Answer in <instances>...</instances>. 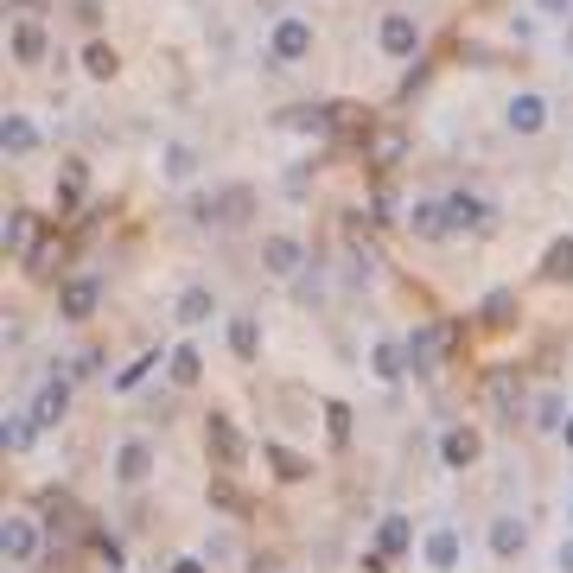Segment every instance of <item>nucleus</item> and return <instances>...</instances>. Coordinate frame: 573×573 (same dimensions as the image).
<instances>
[{
  "mask_svg": "<svg viewBox=\"0 0 573 573\" xmlns=\"http://www.w3.org/2000/svg\"><path fill=\"white\" fill-rule=\"evenodd\" d=\"M446 344H453V325H427V332L408 338V370H433V363L446 357Z\"/></svg>",
  "mask_w": 573,
  "mask_h": 573,
  "instance_id": "1",
  "label": "nucleus"
},
{
  "mask_svg": "<svg viewBox=\"0 0 573 573\" xmlns=\"http://www.w3.org/2000/svg\"><path fill=\"white\" fill-rule=\"evenodd\" d=\"M0 548H7L13 567H26L32 554H39V523H26V516H7V535H0Z\"/></svg>",
  "mask_w": 573,
  "mask_h": 573,
  "instance_id": "2",
  "label": "nucleus"
},
{
  "mask_svg": "<svg viewBox=\"0 0 573 573\" xmlns=\"http://www.w3.org/2000/svg\"><path fill=\"white\" fill-rule=\"evenodd\" d=\"M312 51V26L306 20H281L274 26V64H293V58H306Z\"/></svg>",
  "mask_w": 573,
  "mask_h": 573,
  "instance_id": "3",
  "label": "nucleus"
},
{
  "mask_svg": "<svg viewBox=\"0 0 573 573\" xmlns=\"http://www.w3.org/2000/svg\"><path fill=\"white\" fill-rule=\"evenodd\" d=\"M414 45H421L414 20L408 13H389V20H382V51H389V58H414Z\"/></svg>",
  "mask_w": 573,
  "mask_h": 573,
  "instance_id": "4",
  "label": "nucleus"
},
{
  "mask_svg": "<svg viewBox=\"0 0 573 573\" xmlns=\"http://www.w3.org/2000/svg\"><path fill=\"white\" fill-rule=\"evenodd\" d=\"M484 198H472V191H459V198H446V230H484Z\"/></svg>",
  "mask_w": 573,
  "mask_h": 573,
  "instance_id": "5",
  "label": "nucleus"
},
{
  "mask_svg": "<svg viewBox=\"0 0 573 573\" xmlns=\"http://www.w3.org/2000/svg\"><path fill=\"white\" fill-rule=\"evenodd\" d=\"M115 472H121V484H141V478L153 472V446H147V440H128V446L115 453Z\"/></svg>",
  "mask_w": 573,
  "mask_h": 573,
  "instance_id": "6",
  "label": "nucleus"
},
{
  "mask_svg": "<svg viewBox=\"0 0 573 573\" xmlns=\"http://www.w3.org/2000/svg\"><path fill=\"white\" fill-rule=\"evenodd\" d=\"M96 300H102V287H96V281H71V287L58 293V312H64V319H90Z\"/></svg>",
  "mask_w": 573,
  "mask_h": 573,
  "instance_id": "7",
  "label": "nucleus"
},
{
  "mask_svg": "<svg viewBox=\"0 0 573 573\" xmlns=\"http://www.w3.org/2000/svg\"><path fill=\"white\" fill-rule=\"evenodd\" d=\"M64 402H71V389L51 376L45 389H39V402H32V421H39V427H58V421H64Z\"/></svg>",
  "mask_w": 573,
  "mask_h": 573,
  "instance_id": "8",
  "label": "nucleus"
},
{
  "mask_svg": "<svg viewBox=\"0 0 573 573\" xmlns=\"http://www.w3.org/2000/svg\"><path fill=\"white\" fill-rule=\"evenodd\" d=\"M300 242H293V236H268L262 242V262H268V274H293V268H300Z\"/></svg>",
  "mask_w": 573,
  "mask_h": 573,
  "instance_id": "9",
  "label": "nucleus"
},
{
  "mask_svg": "<svg viewBox=\"0 0 573 573\" xmlns=\"http://www.w3.org/2000/svg\"><path fill=\"white\" fill-rule=\"evenodd\" d=\"M414 542V529H408V516H382V529H376V554L389 561V554H408Z\"/></svg>",
  "mask_w": 573,
  "mask_h": 573,
  "instance_id": "10",
  "label": "nucleus"
},
{
  "mask_svg": "<svg viewBox=\"0 0 573 573\" xmlns=\"http://www.w3.org/2000/svg\"><path fill=\"white\" fill-rule=\"evenodd\" d=\"M542 121H548V102H542V96H516V102H510V128H516V134H535Z\"/></svg>",
  "mask_w": 573,
  "mask_h": 573,
  "instance_id": "11",
  "label": "nucleus"
},
{
  "mask_svg": "<svg viewBox=\"0 0 573 573\" xmlns=\"http://www.w3.org/2000/svg\"><path fill=\"white\" fill-rule=\"evenodd\" d=\"M427 567H440V573L459 567V535H453V529H433V535H427Z\"/></svg>",
  "mask_w": 573,
  "mask_h": 573,
  "instance_id": "12",
  "label": "nucleus"
},
{
  "mask_svg": "<svg viewBox=\"0 0 573 573\" xmlns=\"http://www.w3.org/2000/svg\"><path fill=\"white\" fill-rule=\"evenodd\" d=\"M13 58H20V64H39V58H45V32L32 26V20L13 26Z\"/></svg>",
  "mask_w": 573,
  "mask_h": 573,
  "instance_id": "13",
  "label": "nucleus"
},
{
  "mask_svg": "<svg viewBox=\"0 0 573 573\" xmlns=\"http://www.w3.org/2000/svg\"><path fill=\"white\" fill-rule=\"evenodd\" d=\"M32 236H39V217H32V211H13V217H7V249H13V255H32Z\"/></svg>",
  "mask_w": 573,
  "mask_h": 573,
  "instance_id": "14",
  "label": "nucleus"
},
{
  "mask_svg": "<svg viewBox=\"0 0 573 573\" xmlns=\"http://www.w3.org/2000/svg\"><path fill=\"white\" fill-rule=\"evenodd\" d=\"M542 274H548V281H573V236L548 242V255H542Z\"/></svg>",
  "mask_w": 573,
  "mask_h": 573,
  "instance_id": "15",
  "label": "nucleus"
},
{
  "mask_svg": "<svg viewBox=\"0 0 573 573\" xmlns=\"http://www.w3.org/2000/svg\"><path fill=\"white\" fill-rule=\"evenodd\" d=\"M440 453H446V465H472V459H478V433H472V427H453Z\"/></svg>",
  "mask_w": 573,
  "mask_h": 573,
  "instance_id": "16",
  "label": "nucleus"
},
{
  "mask_svg": "<svg viewBox=\"0 0 573 573\" xmlns=\"http://www.w3.org/2000/svg\"><path fill=\"white\" fill-rule=\"evenodd\" d=\"M523 542H529V529L516 523V516H503V523L491 529V548H497V554H523Z\"/></svg>",
  "mask_w": 573,
  "mask_h": 573,
  "instance_id": "17",
  "label": "nucleus"
},
{
  "mask_svg": "<svg viewBox=\"0 0 573 573\" xmlns=\"http://www.w3.org/2000/svg\"><path fill=\"white\" fill-rule=\"evenodd\" d=\"M402 370H408V344H376V376L395 382Z\"/></svg>",
  "mask_w": 573,
  "mask_h": 573,
  "instance_id": "18",
  "label": "nucleus"
},
{
  "mask_svg": "<svg viewBox=\"0 0 573 573\" xmlns=\"http://www.w3.org/2000/svg\"><path fill=\"white\" fill-rule=\"evenodd\" d=\"M0 141H7V153H32V141H39V134H32V121H26V115H7Z\"/></svg>",
  "mask_w": 573,
  "mask_h": 573,
  "instance_id": "19",
  "label": "nucleus"
},
{
  "mask_svg": "<svg viewBox=\"0 0 573 573\" xmlns=\"http://www.w3.org/2000/svg\"><path fill=\"white\" fill-rule=\"evenodd\" d=\"M408 223H414L421 236H446V204H414Z\"/></svg>",
  "mask_w": 573,
  "mask_h": 573,
  "instance_id": "20",
  "label": "nucleus"
},
{
  "mask_svg": "<svg viewBox=\"0 0 573 573\" xmlns=\"http://www.w3.org/2000/svg\"><path fill=\"white\" fill-rule=\"evenodd\" d=\"M211 446H217L223 465H236V453H242V446H236V427L223 421V414H211Z\"/></svg>",
  "mask_w": 573,
  "mask_h": 573,
  "instance_id": "21",
  "label": "nucleus"
},
{
  "mask_svg": "<svg viewBox=\"0 0 573 573\" xmlns=\"http://www.w3.org/2000/svg\"><path fill=\"white\" fill-rule=\"evenodd\" d=\"M230 344H236V357H242V363L262 351V332H255V319H236V325H230Z\"/></svg>",
  "mask_w": 573,
  "mask_h": 573,
  "instance_id": "22",
  "label": "nucleus"
},
{
  "mask_svg": "<svg viewBox=\"0 0 573 573\" xmlns=\"http://www.w3.org/2000/svg\"><path fill=\"white\" fill-rule=\"evenodd\" d=\"M179 319H185V325H198V319H211V293H204V287H191V293H185V300H179Z\"/></svg>",
  "mask_w": 573,
  "mask_h": 573,
  "instance_id": "23",
  "label": "nucleus"
},
{
  "mask_svg": "<svg viewBox=\"0 0 573 573\" xmlns=\"http://www.w3.org/2000/svg\"><path fill=\"white\" fill-rule=\"evenodd\" d=\"M268 459H274V472H281L287 484H293V478H306V459H300V453H287V446H268Z\"/></svg>",
  "mask_w": 573,
  "mask_h": 573,
  "instance_id": "24",
  "label": "nucleus"
},
{
  "mask_svg": "<svg viewBox=\"0 0 573 573\" xmlns=\"http://www.w3.org/2000/svg\"><path fill=\"white\" fill-rule=\"evenodd\" d=\"M172 382H198V351H191V344L172 351Z\"/></svg>",
  "mask_w": 573,
  "mask_h": 573,
  "instance_id": "25",
  "label": "nucleus"
},
{
  "mask_svg": "<svg viewBox=\"0 0 573 573\" xmlns=\"http://www.w3.org/2000/svg\"><path fill=\"white\" fill-rule=\"evenodd\" d=\"M83 64H90V77H115V51L109 45H90V51H83Z\"/></svg>",
  "mask_w": 573,
  "mask_h": 573,
  "instance_id": "26",
  "label": "nucleus"
},
{
  "mask_svg": "<svg viewBox=\"0 0 573 573\" xmlns=\"http://www.w3.org/2000/svg\"><path fill=\"white\" fill-rule=\"evenodd\" d=\"M395 153H402V134H376V141H370V160L376 166H389Z\"/></svg>",
  "mask_w": 573,
  "mask_h": 573,
  "instance_id": "27",
  "label": "nucleus"
},
{
  "mask_svg": "<svg viewBox=\"0 0 573 573\" xmlns=\"http://www.w3.org/2000/svg\"><path fill=\"white\" fill-rule=\"evenodd\" d=\"M510 312H516L510 293H491V300H484V319H491V325H510Z\"/></svg>",
  "mask_w": 573,
  "mask_h": 573,
  "instance_id": "28",
  "label": "nucleus"
},
{
  "mask_svg": "<svg viewBox=\"0 0 573 573\" xmlns=\"http://www.w3.org/2000/svg\"><path fill=\"white\" fill-rule=\"evenodd\" d=\"M153 363H160V357H153V351H147L141 363H128V370H121V376H115V389H134V382H141V376L153 370Z\"/></svg>",
  "mask_w": 573,
  "mask_h": 573,
  "instance_id": "29",
  "label": "nucleus"
},
{
  "mask_svg": "<svg viewBox=\"0 0 573 573\" xmlns=\"http://www.w3.org/2000/svg\"><path fill=\"white\" fill-rule=\"evenodd\" d=\"M83 198V166H64V204Z\"/></svg>",
  "mask_w": 573,
  "mask_h": 573,
  "instance_id": "30",
  "label": "nucleus"
},
{
  "mask_svg": "<svg viewBox=\"0 0 573 573\" xmlns=\"http://www.w3.org/2000/svg\"><path fill=\"white\" fill-rule=\"evenodd\" d=\"M166 172H179V179H185V172H191V147H172L166 153Z\"/></svg>",
  "mask_w": 573,
  "mask_h": 573,
  "instance_id": "31",
  "label": "nucleus"
},
{
  "mask_svg": "<svg viewBox=\"0 0 573 573\" xmlns=\"http://www.w3.org/2000/svg\"><path fill=\"white\" fill-rule=\"evenodd\" d=\"M325 414H332V433H338V440H344V433H351V408H344V402H332V408H325Z\"/></svg>",
  "mask_w": 573,
  "mask_h": 573,
  "instance_id": "32",
  "label": "nucleus"
},
{
  "mask_svg": "<svg viewBox=\"0 0 573 573\" xmlns=\"http://www.w3.org/2000/svg\"><path fill=\"white\" fill-rule=\"evenodd\" d=\"M542 13H573V0H542Z\"/></svg>",
  "mask_w": 573,
  "mask_h": 573,
  "instance_id": "33",
  "label": "nucleus"
},
{
  "mask_svg": "<svg viewBox=\"0 0 573 573\" xmlns=\"http://www.w3.org/2000/svg\"><path fill=\"white\" fill-rule=\"evenodd\" d=\"M172 573H204V561H179V567H172Z\"/></svg>",
  "mask_w": 573,
  "mask_h": 573,
  "instance_id": "34",
  "label": "nucleus"
},
{
  "mask_svg": "<svg viewBox=\"0 0 573 573\" xmlns=\"http://www.w3.org/2000/svg\"><path fill=\"white\" fill-rule=\"evenodd\" d=\"M561 573H573V542H567V548H561Z\"/></svg>",
  "mask_w": 573,
  "mask_h": 573,
  "instance_id": "35",
  "label": "nucleus"
},
{
  "mask_svg": "<svg viewBox=\"0 0 573 573\" xmlns=\"http://www.w3.org/2000/svg\"><path fill=\"white\" fill-rule=\"evenodd\" d=\"M567 446H573V421H567Z\"/></svg>",
  "mask_w": 573,
  "mask_h": 573,
  "instance_id": "36",
  "label": "nucleus"
}]
</instances>
